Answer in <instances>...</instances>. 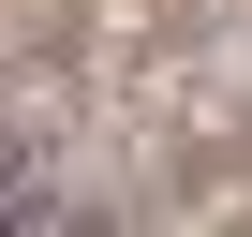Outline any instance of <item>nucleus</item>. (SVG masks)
Segmentation results:
<instances>
[{
  "label": "nucleus",
  "mask_w": 252,
  "mask_h": 237,
  "mask_svg": "<svg viewBox=\"0 0 252 237\" xmlns=\"http://www.w3.org/2000/svg\"><path fill=\"white\" fill-rule=\"evenodd\" d=\"M30 222V163H15V134H0V237Z\"/></svg>",
  "instance_id": "obj_1"
}]
</instances>
